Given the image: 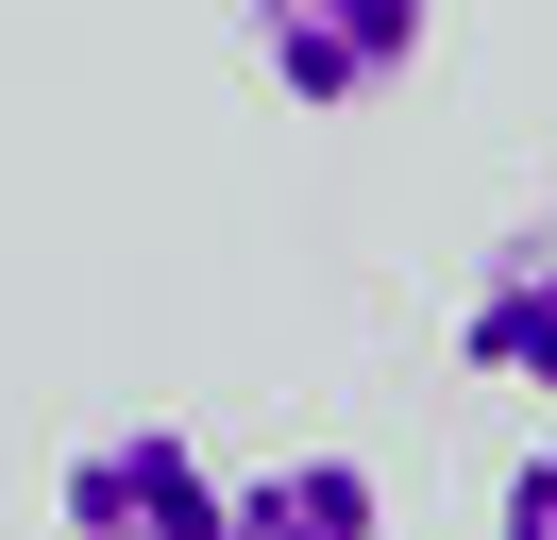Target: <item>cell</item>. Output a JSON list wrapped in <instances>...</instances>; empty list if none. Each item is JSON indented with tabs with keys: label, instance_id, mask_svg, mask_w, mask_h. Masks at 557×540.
<instances>
[{
	"label": "cell",
	"instance_id": "277c9868",
	"mask_svg": "<svg viewBox=\"0 0 557 540\" xmlns=\"http://www.w3.org/2000/svg\"><path fill=\"white\" fill-rule=\"evenodd\" d=\"M220 540H388V490H372V456H271L220 506Z\"/></svg>",
	"mask_w": 557,
	"mask_h": 540
},
{
	"label": "cell",
	"instance_id": "3957f363",
	"mask_svg": "<svg viewBox=\"0 0 557 540\" xmlns=\"http://www.w3.org/2000/svg\"><path fill=\"white\" fill-rule=\"evenodd\" d=\"M456 355H473L490 389H541V405H557V236H523V254H490V270H473Z\"/></svg>",
	"mask_w": 557,
	"mask_h": 540
},
{
	"label": "cell",
	"instance_id": "5b68a950",
	"mask_svg": "<svg viewBox=\"0 0 557 540\" xmlns=\"http://www.w3.org/2000/svg\"><path fill=\"white\" fill-rule=\"evenodd\" d=\"M490 540H557V439L507 472V490H490Z\"/></svg>",
	"mask_w": 557,
	"mask_h": 540
},
{
	"label": "cell",
	"instance_id": "6da1fadb",
	"mask_svg": "<svg viewBox=\"0 0 557 540\" xmlns=\"http://www.w3.org/2000/svg\"><path fill=\"white\" fill-rule=\"evenodd\" d=\"M422 34H440V0H253V68H271L305 119L388 101V85L422 68Z\"/></svg>",
	"mask_w": 557,
	"mask_h": 540
},
{
	"label": "cell",
	"instance_id": "7a4b0ae2",
	"mask_svg": "<svg viewBox=\"0 0 557 540\" xmlns=\"http://www.w3.org/2000/svg\"><path fill=\"white\" fill-rule=\"evenodd\" d=\"M220 472H203V439L186 422H119V439H85L69 456V490H51V524L69 540H220Z\"/></svg>",
	"mask_w": 557,
	"mask_h": 540
}]
</instances>
